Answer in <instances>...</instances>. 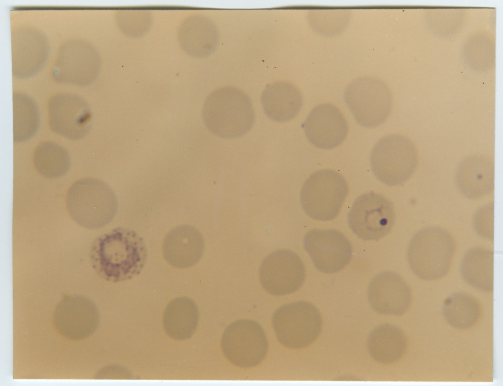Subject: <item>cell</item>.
Returning <instances> with one entry per match:
<instances>
[{"instance_id":"6da1fadb","label":"cell","mask_w":503,"mask_h":386,"mask_svg":"<svg viewBox=\"0 0 503 386\" xmlns=\"http://www.w3.org/2000/svg\"><path fill=\"white\" fill-rule=\"evenodd\" d=\"M146 246L135 231L118 227L98 237L91 251L92 267L105 280L117 283L139 275L147 260Z\"/></svg>"},{"instance_id":"7a4b0ae2","label":"cell","mask_w":503,"mask_h":386,"mask_svg":"<svg viewBox=\"0 0 503 386\" xmlns=\"http://www.w3.org/2000/svg\"><path fill=\"white\" fill-rule=\"evenodd\" d=\"M202 119L213 134L225 139L241 137L254 125L255 114L249 97L232 87L215 90L206 99Z\"/></svg>"},{"instance_id":"3957f363","label":"cell","mask_w":503,"mask_h":386,"mask_svg":"<svg viewBox=\"0 0 503 386\" xmlns=\"http://www.w3.org/2000/svg\"><path fill=\"white\" fill-rule=\"evenodd\" d=\"M66 206L75 222L86 229L94 230L112 221L118 204L115 193L106 182L88 177L80 179L71 185Z\"/></svg>"},{"instance_id":"277c9868","label":"cell","mask_w":503,"mask_h":386,"mask_svg":"<svg viewBox=\"0 0 503 386\" xmlns=\"http://www.w3.org/2000/svg\"><path fill=\"white\" fill-rule=\"evenodd\" d=\"M454 248L453 239L446 230L437 226L423 228L414 234L409 243V267L421 279H440L449 270Z\"/></svg>"},{"instance_id":"5b68a950","label":"cell","mask_w":503,"mask_h":386,"mask_svg":"<svg viewBox=\"0 0 503 386\" xmlns=\"http://www.w3.org/2000/svg\"><path fill=\"white\" fill-rule=\"evenodd\" d=\"M348 192L346 181L338 172L324 169L314 172L304 183L300 202L310 218L329 221L338 214Z\"/></svg>"},{"instance_id":"8992f818","label":"cell","mask_w":503,"mask_h":386,"mask_svg":"<svg viewBox=\"0 0 503 386\" xmlns=\"http://www.w3.org/2000/svg\"><path fill=\"white\" fill-rule=\"evenodd\" d=\"M272 324L280 343L290 349L303 348L319 335L322 320L318 309L312 303L297 301L278 308Z\"/></svg>"},{"instance_id":"52a82bcc","label":"cell","mask_w":503,"mask_h":386,"mask_svg":"<svg viewBox=\"0 0 503 386\" xmlns=\"http://www.w3.org/2000/svg\"><path fill=\"white\" fill-rule=\"evenodd\" d=\"M417 159L415 146L407 137L400 134L381 138L373 147L370 158L374 176L389 186L406 181L416 169Z\"/></svg>"},{"instance_id":"ba28073f","label":"cell","mask_w":503,"mask_h":386,"mask_svg":"<svg viewBox=\"0 0 503 386\" xmlns=\"http://www.w3.org/2000/svg\"><path fill=\"white\" fill-rule=\"evenodd\" d=\"M221 346L231 363L240 367L249 368L258 365L264 360L269 344L264 329L258 322L241 319L225 328Z\"/></svg>"},{"instance_id":"9c48e42d","label":"cell","mask_w":503,"mask_h":386,"mask_svg":"<svg viewBox=\"0 0 503 386\" xmlns=\"http://www.w3.org/2000/svg\"><path fill=\"white\" fill-rule=\"evenodd\" d=\"M344 99L355 120L362 127H377L390 113L388 90L381 81L374 78L363 77L351 82L345 91Z\"/></svg>"},{"instance_id":"30bf717a","label":"cell","mask_w":503,"mask_h":386,"mask_svg":"<svg viewBox=\"0 0 503 386\" xmlns=\"http://www.w3.org/2000/svg\"><path fill=\"white\" fill-rule=\"evenodd\" d=\"M391 203L378 193L370 192L358 197L348 216L351 231L364 240H378L391 230L394 221Z\"/></svg>"},{"instance_id":"8fae6325","label":"cell","mask_w":503,"mask_h":386,"mask_svg":"<svg viewBox=\"0 0 503 386\" xmlns=\"http://www.w3.org/2000/svg\"><path fill=\"white\" fill-rule=\"evenodd\" d=\"M259 276L263 288L270 294L282 296L292 293L303 285L306 277L301 258L290 250L279 249L262 260Z\"/></svg>"},{"instance_id":"7c38bea8","label":"cell","mask_w":503,"mask_h":386,"mask_svg":"<svg viewBox=\"0 0 503 386\" xmlns=\"http://www.w3.org/2000/svg\"><path fill=\"white\" fill-rule=\"evenodd\" d=\"M304 247L319 271L335 273L343 269L352 256L350 241L334 229H312L304 237Z\"/></svg>"},{"instance_id":"4fadbf2b","label":"cell","mask_w":503,"mask_h":386,"mask_svg":"<svg viewBox=\"0 0 503 386\" xmlns=\"http://www.w3.org/2000/svg\"><path fill=\"white\" fill-rule=\"evenodd\" d=\"M49 125L55 133L76 140L85 136L92 126L91 112L81 98L71 95L57 96L49 104Z\"/></svg>"},{"instance_id":"5bb4252c","label":"cell","mask_w":503,"mask_h":386,"mask_svg":"<svg viewBox=\"0 0 503 386\" xmlns=\"http://www.w3.org/2000/svg\"><path fill=\"white\" fill-rule=\"evenodd\" d=\"M367 299L371 308L385 315L400 316L409 308L411 302L410 287L396 273L384 271L370 282Z\"/></svg>"},{"instance_id":"9a60e30c","label":"cell","mask_w":503,"mask_h":386,"mask_svg":"<svg viewBox=\"0 0 503 386\" xmlns=\"http://www.w3.org/2000/svg\"><path fill=\"white\" fill-rule=\"evenodd\" d=\"M302 127L309 142L321 149L337 147L348 133L347 123L341 112L334 105L328 103L314 107Z\"/></svg>"},{"instance_id":"2e32d148","label":"cell","mask_w":503,"mask_h":386,"mask_svg":"<svg viewBox=\"0 0 503 386\" xmlns=\"http://www.w3.org/2000/svg\"><path fill=\"white\" fill-rule=\"evenodd\" d=\"M99 313L95 304L87 298L72 295L62 300L55 312L56 328L71 339L84 338L91 335L99 324Z\"/></svg>"},{"instance_id":"e0dca14e","label":"cell","mask_w":503,"mask_h":386,"mask_svg":"<svg viewBox=\"0 0 503 386\" xmlns=\"http://www.w3.org/2000/svg\"><path fill=\"white\" fill-rule=\"evenodd\" d=\"M203 237L199 231L188 225L171 229L165 236L162 245L165 259L177 268H187L197 263L204 251Z\"/></svg>"},{"instance_id":"ac0fdd59","label":"cell","mask_w":503,"mask_h":386,"mask_svg":"<svg viewBox=\"0 0 503 386\" xmlns=\"http://www.w3.org/2000/svg\"><path fill=\"white\" fill-rule=\"evenodd\" d=\"M454 180L464 197L470 199L481 197L494 189V163L483 156H467L457 165Z\"/></svg>"},{"instance_id":"d6986e66","label":"cell","mask_w":503,"mask_h":386,"mask_svg":"<svg viewBox=\"0 0 503 386\" xmlns=\"http://www.w3.org/2000/svg\"><path fill=\"white\" fill-rule=\"evenodd\" d=\"M263 111L271 120L284 122L294 119L303 104L302 95L294 85L277 82L268 85L261 98Z\"/></svg>"},{"instance_id":"ffe728a7","label":"cell","mask_w":503,"mask_h":386,"mask_svg":"<svg viewBox=\"0 0 503 386\" xmlns=\"http://www.w3.org/2000/svg\"><path fill=\"white\" fill-rule=\"evenodd\" d=\"M178 40L187 53L195 57H204L216 49L219 34L211 21L204 17L194 16L182 25Z\"/></svg>"},{"instance_id":"44dd1931","label":"cell","mask_w":503,"mask_h":386,"mask_svg":"<svg viewBox=\"0 0 503 386\" xmlns=\"http://www.w3.org/2000/svg\"><path fill=\"white\" fill-rule=\"evenodd\" d=\"M367 346L373 360L381 363L389 364L403 356L407 347V339L399 328L386 323L375 327L370 332Z\"/></svg>"},{"instance_id":"7402d4cb","label":"cell","mask_w":503,"mask_h":386,"mask_svg":"<svg viewBox=\"0 0 503 386\" xmlns=\"http://www.w3.org/2000/svg\"><path fill=\"white\" fill-rule=\"evenodd\" d=\"M199 320L197 306L193 300L186 297L172 300L167 307L163 316L166 333L177 340L190 338L195 332Z\"/></svg>"},{"instance_id":"603a6c76","label":"cell","mask_w":503,"mask_h":386,"mask_svg":"<svg viewBox=\"0 0 503 386\" xmlns=\"http://www.w3.org/2000/svg\"><path fill=\"white\" fill-rule=\"evenodd\" d=\"M494 252L474 247L463 255L460 273L464 281L472 287L484 291L494 289Z\"/></svg>"},{"instance_id":"cb8c5ba5","label":"cell","mask_w":503,"mask_h":386,"mask_svg":"<svg viewBox=\"0 0 503 386\" xmlns=\"http://www.w3.org/2000/svg\"><path fill=\"white\" fill-rule=\"evenodd\" d=\"M442 313L449 325L463 329L471 327L477 321L480 308L472 296L464 292H455L444 300Z\"/></svg>"},{"instance_id":"d4e9b609","label":"cell","mask_w":503,"mask_h":386,"mask_svg":"<svg viewBox=\"0 0 503 386\" xmlns=\"http://www.w3.org/2000/svg\"><path fill=\"white\" fill-rule=\"evenodd\" d=\"M34 166L42 176L56 179L65 175L71 167V158L67 150L53 142L40 143L33 155Z\"/></svg>"},{"instance_id":"484cf974","label":"cell","mask_w":503,"mask_h":386,"mask_svg":"<svg viewBox=\"0 0 503 386\" xmlns=\"http://www.w3.org/2000/svg\"><path fill=\"white\" fill-rule=\"evenodd\" d=\"M38 111L33 103L18 106L14 104L13 140L19 143L32 137L39 125Z\"/></svg>"},{"instance_id":"4316f807","label":"cell","mask_w":503,"mask_h":386,"mask_svg":"<svg viewBox=\"0 0 503 386\" xmlns=\"http://www.w3.org/2000/svg\"><path fill=\"white\" fill-rule=\"evenodd\" d=\"M494 202L478 208L473 219L475 230L480 236L489 240L494 239Z\"/></svg>"}]
</instances>
